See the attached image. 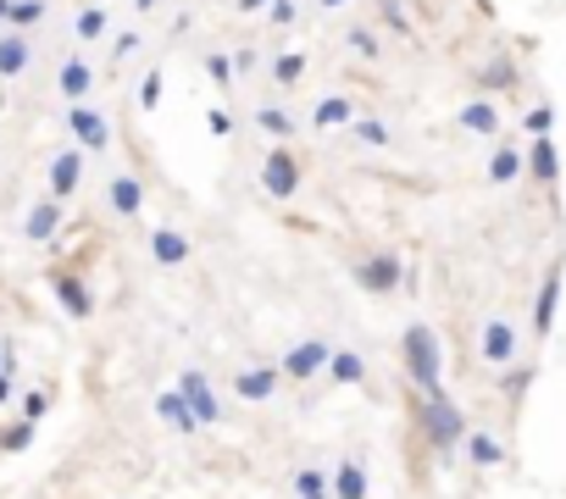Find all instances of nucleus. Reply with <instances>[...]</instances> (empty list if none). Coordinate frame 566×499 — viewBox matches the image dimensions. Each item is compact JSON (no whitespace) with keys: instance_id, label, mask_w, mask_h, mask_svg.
Listing matches in <instances>:
<instances>
[{"instance_id":"obj_1","label":"nucleus","mask_w":566,"mask_h":499,"mask_svg":"<svg viewBox=\"0 0 566 499\" xmlns=\"http://www.w3.org/2000/svg\"><path fill=\"white\" fill-rule=\"evenodd\" d=\"M411 438L422 456H455L466 438V411L450 399V388L439 394H416L411 399Z\"/></svg>"},{"instance_id":"obj_2","label":"nucleus","mask_w":566,"mask_h":499,"mask_svg":"<svg viewBox=\"0 0 566 499\" xmlns=\"http://www.w3.org/2000/svg\"><path fill=\"white\" fill-rule=\"evenodd\" d=\"M400 367H406V383L416 394H439L445 388V349H439V333L428 322H406V333H400Z\"/></svg>"},{"instance_id":"obj_3","label":"nucleus","mask_w":566,"mask_h":499,"mask_svg":"<svg viewBox=\"0 0 566 499\" xmlns=\"http://www.w3.org/2000/svg\"><path fill=\"white\" fill-rule=\"evenodd\" d=\"M350 283L361 289V294H372V299H389V294H400L406 289V261L395 256L389 244H366V250H350Z\"/></svg>"},{"instance_id":"obj_4","label":"nucleus","mask_w":566,"mask_h":499,"mask_svg":"<svg viewBox=\"0 0 566 499\" xmlns=\"http://www.w3.org/2000/svg\"><path fill=\"white\" fill-rule=\"evenodd\" d=\"M256 183L267 200H295L306 189V156L295 144H267V156L256 167Z\"/></svg>"},{"instance_id":"obj_5","label":"nucleus","mask_w":566,"mask_h":499,"mask_svg":"<svg viewBox=\"0 0 566 499\" xmlns=\"http://www.w3.org/2000/svg\"><path fill=\"white\" fill-rule=\"evenodd\" d=\"M516 356H523V333H516V317H505V311L484 317V322H478V361H484V372L494 378V372L511 367Z\"/></svg>"},{"instance_id":"obj_6","label":"nucleus","mask_w":566,"mask_h":499,"mask_svg":"<svg viewBox=\"0 0 566 499\" xmlns=\"http://www.w3.org/2000/svg\"><path fill=\"white\" fill-rule=\"evenodd\" d=\"M561 283H566V250H555L550 267L539 272V294H533V344H544L555 333V311H561Z\"/></svg>"},{"instance_id":"obj_7","label":"nucleus","mask_w":566,"mask_h":499,"mask_svg":"<svg viewBox=\"0 0 566 499\" xmlns=\"http://www.w3.org/2000/svg\"><path fill=\"white\" fill-rule=\"evenodd\" d=\"M327 356H334V344L327 338H300V344H290L278 356V372H283V383H317V378H327Z\"/></svg>"},{"instance_id":"obj_8","label":"nucleus","mask_w":566,"mask_h":499,"mask_svg":"<svg viewBox=\"0 0 566 499\" xmlns=\"http://www.w3.org/2000/svg\"><path fill=\"white\" fill-rule=\"evenodd\" d=\"M523 89V67H516L511 50H489V56H478V67H472V94H516Z\"/></svg>"},{"instance_id":"obj_9","label":"nucleus","mask_w":566,"mask_h":499,"mask_svg":"<svg viewBox=\"0 0 566 499\" xmlns=\"http://www.w3.org/2000/svg\"><path fill=\"white\" fill-rule=\"evenodd\" d=\"M67 133H73V144L83 150V156H106L112 150V117L101 112V106H67Z\"/></svg>"},{"instance_id":"obj_10","label":"nucleus","mask_w":566,"mask_h":499,"mask_svg":"<svg viewBox=\"0 0 566 499\" xmlns=\"http://www.w3.org/2000/svg\"><path fill=\"white\" fill-rule=\"evenodd\" d=\"M83 172H89V156H83L78 144H62L56 156H51V172H44V194L67 206V200L83 189Z\"/></svg>"},{"instance_id":"obj_11","label":"nucleus","mask_w":566,"mask_h":499,"mask_svg":"<svg viewBox=\"0 0 566 499\" xmlns=\"http://www.w3.org/2000/svg\"><path fill=\"white\" fill-rule=\"evenodd\" d=\"M44 283H51L56 306H62L73 322H89V317H94V294H89V278H83V272H73V267H51V272H44Z\"/></svg>"},{"instance_id":"obj_12","label":"nucleus","mask_w":566,"mask_h":499,"mask_svg":"<svg viewBox=\"0 0 566 499\" xmlns=\"http://www.w3.org/2000/svg\"><path fill=\"white\" fill-rule=\"evenodd\" d=\"M106 212L117 222H139V217H145V178H139V172H112L106 178Z\"/></svg>"},{"instance_id":"obj_13","label":"nucleus","mask_w":566,"mask_h":499,"mask_svg":"<svg viewBox=\"0 0 566 499\" xmlns=\"http://www.w3.org/2000/svg\"><path fill=\"white\" fill-rule=\"evenodd\" d=\"M356 117H361V100H356L350 89H327V94H317V100H311V128H317V133L350 128Z\"/></svg>"},{"instance_id":"obj_14","label":"nucleus","mask_w":566,"mask_h":499,"mask_svg":"<svg viewBox=\"0 0 566 499\" xmlns=\"http://www.w3.org/2000/svg\"><path fill=\"white\" fill-rule=\"evenodd\" d=\"M523 172H528V144H523V139H500V144L489 150L484 183H489V189H511Z\"/></svg>"},{"instance_id":"obj_15","label":"nucleus","mask_w":566,"mask_h":499,"mask_svg":"<svg viewBox=\"0 0 566 499\" xmlns=\"http://www.w3.org/2000/svg\"><path fill=\"white\" fill-rule=\"evenodd\" d=\"M178 394L189 399V411H195V422H201V427H217V422L228 417V411H222V399H217V388L206 383V372H201V367H189V372L178 378Z\"/></svg>"},{"instance_id":"obj_16","label":"nucleus","mask_w":566,"mask_h":499,"mask_svg":"<svg viewBox=\"0 0 566 499\" xmlns=\"http://www.w3.org/2000/svg\"><path fill=\"white\" fill-rule=\"evenodd\" d=\"M62 228H67V206H62V200H51V194H39L34 206L23 212V239L28 244H51Z\"/></svg>"},{"instance_id":"obj_17","label":"nucleus","mask_w":566,"mask_h":499,"mask_svg":"<svg viewBox=\"0 0 566 499\" xmlns=\"http://www.w3.org/2000/svg\"><path fill=\"white\" fill-rule=\"evenodd\" d=\"M233 394L245 399V406H261V399H272L278 388H283V372H278V361L267 367V361H256V367H233Z\"/></svg>"},{"instance_id":"obj_18","label":"nucleus","mask_w":566,"mask_h":499,"mask_svg":"<svg viewBox=\"0 0 566 499\" xmlns=\"http://www.w3.org/2000/svg\"><path fill=\"white\" fill-rule=\"evenodd\" d=\"M145 244H151V261H156V267H167V272L189 267V256H195V244H189V233H183V228H172V222L151 228V233H145Z\"/></svg>"},{"instance_id":"obj_19","label":"nucleus","mask_w":566,"mask_h":499,"mask_svg":"<svg viewBox=\"0 0 566 499\" xmlns=\"http://www.w3.org/2000/svg\"><path fill=\"white\" fill-rule=\"evenodd\" d=\"M56 94L67 100V106H83V100L94 94V62L83 56V50L62 56V67H56Z\"/></svg>"},{"instance_id":"obj_20","label":"nucleus","mask_w":566,"mask_h":499,"mask_svg":"<svg viewBox=\"0 0 566 499\" xmlns=\"http://www.w3.org/2000/svg\"><path fill=\"white\" fill-rule=\"evenodd\" d=\"M500 106H494V100L489 94H472V100H461V106H455V128L461 133H484V139H500Z\"/></svg>"},{"instance_id":"obj_21","label":"nucleus","mask_w":566,"mask_h":499,"mask_svg":"<svg viewBox=\"0 0 566 499\" xmlns=\"http://www.w3.org/2000/svg\"><path fill=\"white\" fill-rule=\"evenodd\" d=\"M34 67V34L0 28V84H17Z\"/></svg>"},{"instance_id":"obj_22","label":"nucleus","mask_w":566,"mask_h":499,"mask_svg":"<svg viewBox=\"0 0 566 499\" xmlns=\"http://www.w3.org/2000/svg\"><path fill=\"white\" fill-rule=\"evenodd\" d=\"M533 378H539V367H533V356H516L511 367H500L494 372V383H500V399L511 411H523V399H528V388H533Z\"/></svg>"},{"instance_id":"obj_23","label":"nucleus","mask_w":566,"mask_h":499,"mask_svg":"<svg viewBox=\"0 0 566 499\" xmlns=\"http://www.w3.org/2000/svg\"><path fill=\"white\" fill-rule=\"evenodd\" d=\"M528 178H533L544 194L561 183V150H555L550 133H544V139H528Z\"/></svg>"},{"instance_id":"obj_24","label":"nucleus","mask_w":566,"mask_h":499,"mask_svg":"<svg viewBox=\"0 0 566 499\" xmlns=\"http://www.w3.org/2000/svg\"><path fill=\"white\" fill-rule=\"evenodd\" d=\"M339 44L350 50V56H356V62H366V67L389 56V44H384V34H377L372 23H345V34H339Z\"/></svg>"},{"instance_id":"obj_25","label":"nucleus","mask_w":566,"mask_h":499,"mask_svg":"<svg viewBox=\"0 0 566 499\" xmlns=\"http://www.w3.org/2000/svg\"><path fill=\"white\" fill-rule=\"evenodd\" d=\"M461 449H466V461L478 466V472H494V466H505V444H500L489 427H466Z\"/></svg>"},{"instance_id":"obj_26","label":"nucleus","mask_w":566,"mask_h":499,"mask_svg":"<svg viewBox=\"0 0 566 499\" xmlns=\"http://www.w3.org/2000/svg\"><path fill=\"white\" fill-rule=\"evenodd\" d=\"M327 383L334 388H366V356L361 349H334V356H327Z\"/></svg>"},{"instance_id":"obj_27","label":"nucleus","mask_w":566,"mask_h":499,"mask_svg":"<svg viewBox=\"0 0 566 499\" xmlns=\"http://www.w3.org/2000/svg\"><path fill=\"white\" fill-rule=\"evenodd\" d=\"M306 78H311V56H306V50H278V56H272V84L283 94H295Z\"/></svg>"},{"instance_id":"obj_28","label":"nucleus","mask_w":566,"mask_h":499,"mask_svg":"<svg viewBox=\"0 0 566 499\" xmlns=\"http://www.w3.org/2000/svg\"><path fill=\"white\" fill-rule=\"evenodd\" d=\"M327 477H334V499H366V461L361 456H345L334 472H327Z\"/></svg>"},{"instance_id":"obj_29","label":"nucleus","mask_w":566,"mask_h":499,"mask_svg":"<svg viewBox=\"0 0 566 499\" xmlns=\"http://www.w3.org/2000/svg\"><path fill=\"white\" fill-rule=\"evenodd\" d=\"M73 34H78V44H101L112 34V12L101 0H89V7H78V17H73Z\"/></svg>"},{"instance_id":"obj_30","label":"nucleus","mask_w":566,"mask_h":499,"mask_svg":"<svg viewBox=\"0 0 566 499\" xmlns=\"http://www.w3.org/2000/svg\"><path fill=\"white\" fill-rule=\"evenodd\" d=\"M156 417H162L167 427H178V433H201L195 411H189V399H183L178 388H162V394H156Z\"/></svg>"},{"instance_id":"obj_31","label":"nucleus","mask_w":566,"mask_h":499,"mask_svg":"<svg viewBox=\"0 0 566 499\" xmlns=\"http://www.w3.org/2000/svg\"><path fill=\"white\" fill-rule=\"evenodd\" d=\"M256 128H261L272 144H290V139L300 133V123L283 112V106H272V100H267V106H256Z\"/></svg>"},{"instance_id":"obj_32","label":"nucleus","mask_w":566,"mask_h":499,"mask_svg":"<svg viewBox=\"0 0 566 499\" xmlns=\"http://www.w3.org/2000/svg\"><path fill=\"white\" fill-rule=\"evenodd\" d=\"M345 133H350L356 144H366V150H389V144H395V128H389L384 117H356Z\"/></svg>"},{"instance_id":"obj_33","label":"nucleus","mask_w":566,"mask_h":499,"mask_svg":"<svg viewBox=\"0 0 566 499\" xmlns=\"http://www.w3.org/2000/svg\"><path fill=\"white\" fill-rule=\"evenodd\" d=\"M372 17H377V28H389L395 39H416V23L406 17L400 0H372Z\"/></svg>"},{"instance_id":"obj_34","label":"nucleus","mask_w":566,"mask_h":499,"mask_svg":"<svg viewBox=\"0 0 566 499\" xmlns=\"http://www.w3.org/2000/svg\"><path fill=\"white\" fill-rule=\"evenodd\" d=\"M44 17H51V0H12V17H7V28H17V34H34Z\"/></svg>"},{"instance_id":"obj_35","label":"nucleus","mask_w":566,"mask_h":499,"mask_svg":"<svg viewBox=\"0 0 566 499\" xmlns=\"http://www.w3.org/2000/svg\"><path fill=\"white\" fill-rule=\"evenodd\" d=\"M34 422L12 417V422H0V456H23V449H34Z\"/></svg>"},{"instance_id":"obj_36","label":"nucleus","mask_w":566,"mask_h":499,"mask_svg":"<svg viewBox=\"0 0 566 499\" xmlns=\"http://www.w3.org/2000/svg\"><path fill=\"white\" fill-rule=\"evenodd\" d=\"M295 499H334V477L322 466H300L295 472Z\"/></svg>"},{"instance_id":"obj_37","label":"nucleus","mask_w":566,"mask_h":499,"mask_svg":"<svg viewBox=\"0 0 566 499\" xmlns=\"http://www.w3.org/2000/svg\"><path fill=\"white\" fill-rule=\"evenodd\" d=\"M206 78L217 89H233L240 84V73H233V50H206Z\"/></svg>"},{"instance_id":"obj_38","label":"nucleus","mask_w":566,"mask_h":499,"mask_svg":"<svg viewBox=\"0 0 566 499\" xmlns=\"http://www.w3.org/2000/svg\"><path fill=\"white\" fill-rule=\"evenodd\" d=\"M17 417H23V422H34V427H39V422H44V417H51V388H28V394H23V399H17Z\"/></svg>"},{"instance_id":"obj_39","label":"nucleus","mask_w":566,"mask_h":499,"mask_svg":"<svg viewBox=\"0 0 566 499\" xmlns=\"http://www.w3.org/2000/svg\"><path fill=\"white\" fill-rule=\"evenodd\" d=\"M162 89H167V67H151L139 78V112H156L162 106Z\"/></svg>"},{"instance_id":"obj_40","label":"nucleus","mask_w":566,"mask_h":499,"mask_svg":"<svg viewBox=\"0 0 566 499\" xmlns=\"http://www.w3.org/2000/svg\"><path fill=\"white\" fill-rule=\"evenodd\" d=\"M550 128H555V106H544V100H539V106L523 112V133H528V139H544Z\"/></svg>"},{"instance_id":"obj_41","label":"nucleus","mask_w":566,"mask_h":499,"mask_svg":"<svg viewBox=\"0 0 566 499\" xmlns=\"http://www.w3.org/2000/svg\"><path fill=\"white\" fill-rule=\"evenodd\" d=\"M261 17H267L272 28H295V23H300V0H272Z\"/></svg>"},{"instance_id":"obj_42","label":"nucleus","mask_w":566,"mask_h":499,"mask_svg":"<svg viewBox=\"0 0 566 499\" xmlns=\"http://www.w3.org/2000/svg\"><path fill=\"white\" fill-rule=\"evenodd\" d=\"M139 44H145V39H139V28H123V34L112 39V62H133Z\"/></svg>"},{"instance_id":"obj_43","label":"nucleus","mask_w":566,"mask_h":499,"mask_svg":"<svg viewBox=\"0 0 566 499\" xmlns=\"http://www.w3.org/2000/svg\"><path fill=\"white\" fill-rule=\"evenodd\" d=\"M261 67V50L256 44H240V50H233V73H240V78H250Z\"/></svg>"},{"instance_id":"obj_44","label":"nucleus","mask_w":566,"mask_h":499,"mask_svg":"<svg viewBox=\"0 0 566 499\" xmlns=\"http://www.w3.org/2000/svg\"><path fill=\"white\" fill-rule=\"evenodd\" d=\"M206 128H211L217 139H228V133H233V117H228V106H206Z\"/></svg>"},{"instance_id":"obj_45","label":"nucleus","mask_w":566,"mask_h":499,"mask_svg":"<svg viewBox=\"0 0 566 499\" xmlns=\"http://www.w3.org/2000/svg\"><path fill=\"white\" fill-rule=\"evenodd\" d=\"M128 7H133V12H139V17H151V12H156V7H162V0H128Z\"/></svg>"},{"instance_id":"obj_46","label":"nucleus","mask_w":566,"mask_h":499,"mask_svg":"<svg viewBox=\"0 0 566 499\" xmlns=\"http://www.w3.org/2000/svg\"><path fill=\"white\" fill-rule=\"evenodd\" d=\"M12 399V372H0V406Z\"/></svg>"},{"instance_id":"obj_47","label":"nucleus","mask_w":566,"mask_h":499,"mask_svg":"<svg viewBox=\"0 0 566 499\" xmlns=\"http://www.w3.org/2000/svg\"><path fill=\"white\" fill-rule=\"evenodd\" d=\"M317 7H322V12H345V7H350V0H317Z\"/></svg>"},{"instance_id":"obj_48","label":"nucleus","mask_w":566,"mask_h":499,"mask_svg":"<svg viewBox=\"0 0 566 499\" xmlns=\"http://www.w3.org/2000/svg\"><path fill=\"white\" fill-rule=\"evenodd\" d=\"M7 17H12V0H0V28H7Z\"/></svg>"},{"instance_id":"obj_49","label":"nucleus","mask_w":566,"mask_h":499,"mask_svg":"<svg viewBox=\"0 0 566 499\" xmlns=\"http://www.w3.org/2000/svg\"><path fill=\"white\" fill-rule=\"evenodd\" d=\"M83 7H89V0H83ZM101 7H106V0H101Z\"/></svg>"}]
</instances>
